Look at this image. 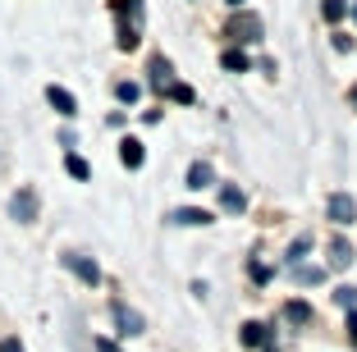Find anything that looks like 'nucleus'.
<instances>
[{
  "label": "nucleus",
  "mask_w": 357,
  "mask_h": 352,
  "mask_svg": "<svg viewBox=\"0 0 357 352\" xmlns=\"http://www.w3.org/2000/svg\"><path fill=\"white\" fill-rule=\"evenodd\" d=\"M169 73H174V69H169V60H165V55H156V60H151V87H160V92H165V87H169Z\"/></svg>",
  "instance_id": "obj_11"
},
{
  "label": "nucleus",
  "mask_w": 357,
  "mask_h": 352,
  "mask_svg": "<svg viewBox=\"0 0 357 352\" xmlns=\"http://www.w3.org/2000/svg\"><path fill=\"white\" fill-rule=\"evenodd\" d=\"M348 334H353V343H357V307L348 311Z\"/></svg>",
  "instance_id": "obj_26"
},
{
  "label": "nucleus",
  "mask_w": 357,
  "mask_h": 352,
  "mask_svg": "<svg viewBox=\"0 0 357 352\" xmlns=\"http://www.w3.org/2000/svg\"><path fill=\"white\" fill-rule=\"evenodd\" d=\"M10 211H14V220L32 224V220H37V192H32V188H19V192H14V201H10Z\"/></svg>",
  "instance_id": "obj_2"
},
{
  "label": "nucleus",
  "mask_w": 357,
  "mask_h": 352,
  "mask_svg": "<svg viewBox=\"0 0 357 352\" xmlns=\"http://www.w3.org/2000/svg\"><path fill=\"white\" fill-rule=\"evenodd\" d=\"M165 96H169V101H178V105H192V87H183V83H169Z\"/></svg>",
  "instance_id": "obj_19"
},
{
  "label": "nucleus",
  "mask_w": 357,
  "mask_h": 352,
  "mask_svg": "<svg viewBox=\"0 0 357 352\" xmlns=\"http://www.w3.org/2000/svg\"><path fill=\"white\" fill-rule=\"evenodd\" d=\"M96 352H124L119 343H110V339H96Z\"/></svg>",
  "instance_id": "obj_24"
},
{
  "label": "nucleus",
  "mask_w": 357,
  "mask_h": 352,
  "mask_svg": "<svg viewBox=\"0 0 357 352\" xmlns=\"http://www.w3.org/2000/svg\"><path fill=\"white\" fill-rule=\"evenodd\" d=\"M0 352H23V343L19 339H0Z\"/></svg>",
  "instance_id": "obj_25"
},
{
  "label": "nucleus",
  "mask_w": 357,
  "mask_h": 352,
  "mask_svg": "<svg viewBox=\"0 0 357 352\" xmlns=\"http://www.w3.org/2000/svg\"><path fill=\"white\" fill-rule=\"evenodd\" d=\"M284 316H289L294 325H307V321H312V307H307V302H289V307H284Z\"/></svg>",
  "instance_id": "obj_15"
},
{
  "label": "nucleus",
  "mask_w": 357,
  "mask_h": 352,
  "mask_svg": "<svg viewBox=\"0 0 357 352\" xmlns=\"http://www.w3.org/2000/svg\"><path fill=\"white\" fill-rule=\"evenodd\" d=\"M220 206H225V211H229V215H238V211H243V206H248V197H243L238 188H220Z\"/></svg>",
  "instance_id": "obj_12"
},
{
  "label": "nucleus",
  "mask_w": 357,
  "mask_h": 352,
  "mask_svg": "<svg viewBox=\"0 0 357 352\" xmlns=\"http://www.w3.org/2000/svg\"><path fill=\"white\" fill-rule=\"evenodd\" d=\"M243 343H248V348H266V343H271V334H266V325L248 321V325H243Z\"/></svg>",
  "instance_id": "obj_10"
},
{
  "label": "nucleus",
  "mask_w": 357,
  "mask_h": 352,
  "mask_svg": "<svg viewBox=\"0 0 357 352\" xmlns=\"http://www.w3.org/2000/svg\"><path fill=\"white\" fill-rule=\"evenodd\" d=\"M348 101H353V105H357V87H353V92H348Z\"/></svg>",
  "instance_id": "obj_27"
},
{
  "label": "nucleus",
  "mask_w": 357,
  "mask_h": 352,
  "mask_svg": "<svg viewBox=\"0 0 357 352\" xmlns=\"http://www.w3.org/2000/svg\"><path fill=\"white\" fill-rule=\"evenodd\" d=\"M211 178H215V174H211V165H206V160H197V165L188 169V188H192V192H202V188H211Z\"/></svg>",
  "instance_id": "obj_9"
},
{
  "label": "nucleus",
  "mask_w": 357,
  "mask_h": 352,
  "mask_svg": "<svg viewBox=\"0 0 357 352\" xmlns=\"http://www.w3.org/2000/svg\"><path fill=\"white\" fill-rule=\"evenodd\" d=\"M46 101H51V105H55V114H64V119H74V114H78V101L64 92V87H55V83L46 87Z\"/></svg>",
  "instance_id": "obj_5"
},
{
  "label": "nucleus",
  "mask_w": 357,
  "mask_h": 352,
  "mask_svg": "<svg viewBox=\"0 0 357 352\" xmlns=\"http://www.w3.org/2000/svg\"><path fill=\"white\" fill-rule=\"evenodd\" d=\"M64 169H69V174H74V178H92V165H87L83 155H74V151L64 155Z\"/></svg>",
  "instance_id": "obj_13"
},
{
  "label": "nucleus",
  "mask_w": 357,
  "mask_h": 352,
  "mask_svg": "<svg viewBox=\"0 0 357 352\" xmlns=\"http://www.w3.org/2000/svg\"><path fill=\"white\" fill-rule=\"evenodd\" d=\"M119 160H124L128 169H142L147 151H142V142H137V137H124V142H119Z\"/></svg>",
  "instance_id": "obj_7"
},
{
  "label": "nucleus",
  "mask_w": 357,
  "mask_h": 352,
  "mask_svg": "<svg viewBox=\"0 0 357 352\" xmlns=\"http://www.w3.org/2000/svg\"><path fill=\"white\" fill-rule=\"evenodd\" d=\"M294 280H298V284H321V280H326V270H316V266H298V270H294Z\"/></svg>",
  "instance_id": "obj_18"
},
{
  "label": "nucleus",
  "mask_w": 357,
  "mask_h": 352,
  "mask_svg": "<svg viewBox=\"0 0 357 352\" xmlns=\"http://www.w3.org/2000/svg\"><path fill=\"white\" fill-rule=\"evenodd\" d=\"M229 5H234V10H243V0H229Z\"/></svg>",
  "instance_id": "obj_28"
},
{
  "label": "nucleus",
  "mask_w": 357,
  "mask_h": 352,
  "mask_svg": "<svg viewBox=\"0 0 357 352\" xmlns=\"http://www.w3.org/2000/svg\"><path fill=\"white\" fill-rule=\"evenodd\" d=\"M330 261H335V266H348V261H353V247H348L344 238H335L330 243Z\"/></svg>",
  "instance_id": "obj_17"
},
{
  "label": "nucleus",
  "mask_w": 357,
  "mask_h": 352,
  "mask_svg": "<svg viewBox=\"0 0 357 352\" xmlns=\"http://www.w3.org/2000/svg\"><path fill=\"white\" fill-rule=\"evenodd\" d=\"M169 220H174V224H192V229H197V224H211L215 215H211V211H202V206H183V211H174Z\"/></svg>",
  "instance_id": "obj_8"
},
{
  "label": "nucleus",
  "mask_w": 357,
  "mask_h": 352,
  "mask_svg": "<svg viewBox=\"0 0 357 352\" xmlns=\"http://www.w3.org/2000/svg\"><path fill=\"white\" fill-rule=\"evenodd\" d=\"M330 220H335V224H353L357 220V201L348 197V192H335V197H330Z\"/></svg>",
  "instance_id": "obj_3"
},
{
  "label": "nucleus",
  "mask_w": 357,
  "mask_h": 352,
  "mask_svg": "<svg viewBox=\"0 0 357 352\" xmlns=\"http://www.w3.org/2000/svg\"><path fill=\"white\" fill-rule=\"evenodd\" d=\"M335 302L353 311V307H357V289H348V284H344V289H335Z\"/></svg>",
  "instance_id": "obj_22"
},
{
  "label": "nucleus",
  "mask_w": 357,
  "mask_h": 352,
  "mask_svg": "<svg viewBox=\"0 0 357 352\" xmlns=\"http://www.w3.org/2000/svg\"><path fill=\"white\" fill-rule=\"evenodd\" d=\"M321 14H326V23H339L348 14V0H326V5H321Z\"/></svg>",
  "instance_id": "obj_16"
},
{
  "label": "nucleus",
  "mask_w": 357,
  "mask_h": 352,
  "mask_svg": "<svg viewBox=\"0 0 357 352\" xmlns=\"http://www.w3.org/2000/svg\"><path fill=\"white\" fill-rule=\"evenodd\" d=\"M115 321H119V334H142L147 330V321H142L137 311H128L124 302H115Z\"/></svg>",
  "instance_id": "obj_6"
},
{
  "label": "nucleus",
  "mask_w": 357,
  "mask_h": 352,
  "mask_svg": "<svg viewBox=\"0 0 357 352\" xmlns=\"http://www.w3.org/2000/svg\"><path fill=\"white\" fill-rule=\"evenodd\" d=\"M229 37L234 42H261V19H257L252 10H238L229 23Z\"/></svg>",
  "instance_id": "obj_1"
},
{
  "label": "nucleus",
  "mask_w": 357,
  "mask_h": 352,
  "mask_svg": "<svg viewBox=\"0 0 357 352\" xmlns=\"http://www.w3.org/2000/svg\"><path fill=\"white\" fill-rule=\"evenodd\" d=\"M64 266L74 270V275H78V280H83V284H101V270H96V261L78 257V252H69V257H64Z\"/></svg>",
  "instance_id": "obj_4"
},
{
  "label": "nucleus",
  "mask_w": 357,
  "mask_h": 352,
  "mask_svg": "<svg viewBox=\"0 0 357 352\" xmlns=\"http://www.w3.org/2000/svg\"><path fill=\"white\" fill-rule=\"evenodd\" d=\"M115 96H119L124 105H133L137 96H142V87H137V83H119V87H115Z\"/></svg>",
  "instance_id": "obj_21"
},
{
  "label": "nucleus",
  "mask_w": 357,
  "mask_h": 352,
  "mask_svg": "<svg viewBox=\"0 0 357 352\" xmlns=\"http://www.w3.org/2000/svg\"><path fill=\"white\" fill-rule=\"evenodd\" d=\"M335 51H353V37L348 32H335Z\"/></svg>",
  "instance_id": "obj_23"
},
{
  "label": "nucleus",
  "mask_w": 357,
  "mask_h": 352,
  "mask_svg": "<svg viewBox=\"0 0 357 352\" xmlns=\"http://www.w3.org/2000/svg\"><path fill=\"white\" fill-rule=\"evenodd\" d=\"M220 64H225L229 73H243V69H248V55H243L238 46H234V51H225V55H220Z\"/></svg>",
  "instance_id": "obj_14"
},
{
  "label": "nucleus",
  "mask_w": 357,
  "mask_h": 352,
  "mask_svg": "<svg viewBox=\"0 0 357 352\" xmlns=\"http://www.w3.org/2000/svg\"><path fill=\"white\" fill-rule=\"evenodd\" d=\"M353 14H357V5H353Z\"/></svg>",
  "instance_id": "obj_29"
},
{
  "label": "nucleus",
  "mask_w": 357,
  "mask_h": 352,
  "mask_svg": "<svg viewBox=\"0 0 357 352\" xmlns=\"http://www.w3.org/2000/svg\"><path fill=\"white\" fill-rule=\"evenodd\" d=\"M137 46V28L133 23H119V51H133Z\"/></svg>",
  "instance_id": "obj_20"
}]
</instances>
